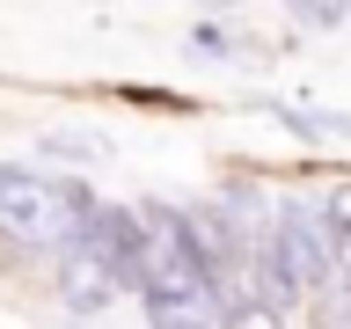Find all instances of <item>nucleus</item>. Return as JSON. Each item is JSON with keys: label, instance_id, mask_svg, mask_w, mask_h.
I'll return each instance as SVG.
<instances>
[{"label": "nucleus", "instance_id": "1", "mask_svg": "<svg viewBox=\"0 0 351 329\" xmlns=\"http://www.w3.org/2000/svg\"><path fill=\"white\" fill-rule=\"evenodd\" d=\"M103 197L73 183V175H44V169H22V161H0V234L22 241V249H44L59 256L88 234Z\"/></svg>", "mask_w": 351, "mask_h": 329}, {"label": "nucleus", "instance_id": "2", "mask_svg": "<svg viewBox=\"0 0 351 329\" xmlns=\"http://www.w3.org/2000/svg\"><path fill=\"white\" fill-rule=\"evenodd\" d=\"M51 278H59V300L73 307V315H103V307H117V293H132V278H125V271H117L88 234L73 241V249L51 256Z\"/></svg>", "mask_w": 351, "mask_h": 329}, {"label": "nucleus", "instance_id": "3", "mask_svg": "<svg viewBox=\"0 0 351 329\" xmlns=\"http://www.w3.org/2000/svg\"><path fill=\"white\" fill-rule=\"evenodd\" d=\"M278 234L293 249V263H300L307 293H322L337 278V227H329L322 197H278Z\"/></svg>", "mask_w": 351, "mask_h": 329}, {"label": "nucleus", "instance_id": "4", "mask_svg": "<svg viewBox=\"0 0 351 329\" xmlns=\"http://www.w3.org/2000/svg\"><path fill=\"white\" fill-rule=\"evenodd\" d=\"M219 329H285V307L263 300V293H227L219 307Z\"/></svg>", "mask_w": 351, "mask_h": 329}, {"label": "nucleus", "instance_id": "5", "mask_svg": "<svg viewBox=\"0 0 351 329\" xmlns=\"http://www.w3.org/2000/svg\"><path fill=\"white\" fill-rule=\"evenodd\" d=\"M329 227H337V278H351V183H337V191L322 197Z\"/></svg>", "mask_w": 351, "mask_h": 329}, {"label": "nucleus", "instance_id": "6", "mask_svg": "<svg viewBox=\"0 0 351 329\" xmlns=\"http://www.w3.org/2000/svg\"><path fill=\"white\" fill-rule=\"evenodd\" d=\"M285 8H293L300 29H337V22L351 15V0H285Z\"/></svg>", "mask_w": 351, "mask_h": 329}, {"label": "nucleus", "instance_id": "7", "mask_svg": "<svg viewBox=\"0 0 351 329\" xmlns=\"http://www.w3.org/2000/svg\"><path fill=\"white\" fill-rule=\"evenodd\" d=\"M322 329H351V278L322 285Z\"/></svg>", "mask_w": 351, "mask_h": 329}, {"label": "nucleus", "instance_id": "8", "mask_svg": "<svg viewBox=\"0 0 351 329\" xmlns=\"http://www.w3.org/2000/svg\"><path fill=\"white\" fill-rule=\"evenodd\" d=\"M197 51H205V59H213V51H219V59H227V51H234V37H227V29H213V22H205V29H197Z\"/></svg>", "mask_w": 351, "mask_h": 329}, {"label": "nucleus", "instance_id": "9", "mask_svg": "<svg viewBox=\"0 0 351 329\" xmlns=\"http://www.w3.org/2000/svg\"><path fill=\"white\" fill-rule=\"evenodd\" d=\"M205 8H234V0H205Z\"/></svg>", "mask_w": 351, "mask_h": 329}]
</instances>
